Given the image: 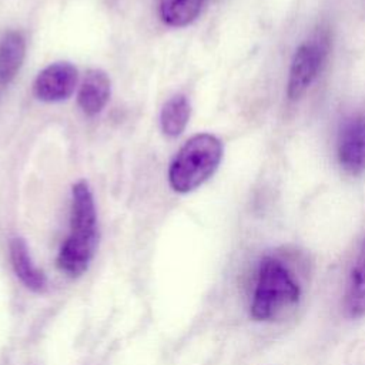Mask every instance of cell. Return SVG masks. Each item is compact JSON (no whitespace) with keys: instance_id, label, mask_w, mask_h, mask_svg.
<instances>
[{"instance_id":"1","label":"cell","mask_w":365,"mask_h":365,"mask_svg":"<svg viewBox=\"0 0 365 365\" xmlns=\"http://www.w3.org/2000/svg\"><path fill=\"white\" fill-rule=\"evenodd\" d=\"M97 241V212L93 192L88 184L80 180L71 191L70 234L57 255L58 269L71 278L83 275L94 257Z\"/></svg>"},{"instance_id":"9","label":"cell","mask_w":365,"mask_h":365,"mask_svg":"<svg viewBox=\"0 0 365 365\" xmlns=\"http://www.w3.org/2000/svg\"><path fill=\"white\" fill-rule=\"evenodd\" d=\"M10 261L14 274L29 289L34 292H41L46 288V275L33 262L27 244L20 237H16L10 241Z\"/></svg>"},{"instance_id":"4","label":"cell","mask_w":365,"mask_h":365,"mask_svg":"<svg viewBox=\"0 0 365 365\" xmlns=\"http://www.w3.org/2000/svg\"><path fill=\"white\" fill-rule=\"evenodd\" d=\"M325 56L327 41L322 37L305 41L297 48L289 66L287 81V96L289 100L295 101L307 93L317 78Z\"/></svg>"},{"instance_id":"2","label":"cell","mask_w":365,"mask_h":365,"mask_svg":"<svg viewBox=\"0 0 365 365\" xmlns=\"http://www.w3.org/2000/svg\"><path fill=\"white\" fill-rule=\"evenodd\" d=\"M301 285L291 267L278 255H265L257 269L250 315L254 321H274L294 308Z\"/></svg>"},{"instance_id":"8","label":"cell","mask_w":365,"mask_h":365,"mask_svg":"<svg viewBox=\"0 0 365 365\" xmlns=\"http://www.w3.org/2000/svg\"><path fill=\"white\" fill-rule=\"evenodd\" d=\"M344 311L349 318H361L365 315V237L348 275Z\"/></svg>"},{"instance_id":"10","label":"cell","mask_w":365,"mask_h":365,"mask_svg":"<svg viewBox=\"0 0 365 365\" xmlns=\"http://www.w3.org/2000/svg\"><path fill=\"white\" fill-rule=\"evenodd\" d=\"M26 56L24 36L11 30L0 38V83H10L19 73Z\"/></svg>"},{"instance_id":"12","label":"cell","mask_w":365,"mask_h":365,"mask_svg":"<svg viewBox=\"0 0 365 365\" xmlns=\"http://www.w3.org/2000/svg\"><path fill=\"white\" fill-rule=\"evenodd\" d=\"M202 3L204 0H160V14L165 24L184 27L197 19Z\"/></svg>"},{"instance_id":"5","label":"cell","mask_w":365,"mask_h":365,"mask_svg":"<svg viewBox=\"0 0 365 365\" xmlns=\"http://www.w3.org/2000/svg\"><path fill=\"white\" fill-rule=\"evenodd\" d=\"M336 158L346 174L361 175L365 173V114H352L341 124Z\"/></svg>"},{"instance_id":"6","label":"cell","mask_w":365,"mask_h":365,"mask_svg":"<svg viewBox=\"0 0 365 365\" xmlns=\"http://www.w3.org/2000/svg\"><path fill=\"white\" fill-rule=\"evenodd\" d=\"M77 68L68 61H57L43 68L34 80V96L46 103H57L68 98L76 86Z\"/></svg>"},{"instance_id":"3","label":"cell","mask_w":365,"mask_h":365,"mask_svg":"<svg viewBox=\"0 0 365 365\" xmlns=\"http://www.w3.org/2000/svg\"><path fill=\"white\" fill-rule=\"evenodd\" d=\"M222 158L221 141L208 133L192 135L174 157L168 181L174 191L190 192L204 184L218 168Z\"/></svg>"},{"instance_id":"11","label":"cell","mask_w":365,"mask_h":365,"mask_svg":"<svg viewBox=\"0 0 365 365\" xmlns=\"http://www.w3.org/2000/svg\"><path fill=\"white\" fill-rule=\"evenodd\" d=\"M190 113L191 107L185 96L178 94L171 97L164 104L160 114V124L163 133L168 137L180 135L190 120Z\"/></svg>"},{"instance_id":"7","label":"cell","mask_w":365,"mask_h":365,"mask_svg":"<svg viewBox=\"0 0 365 365\" xmlns=\"http://www.w3.org/2000/svg\"><path fill=\"white\" fill-rule=\"evenodd\" d=\"M110 90L111 83L106 71L100 68L88 70L78 90V107L86 115L98 114L110 98Z\"/></svg>"}]
</instances>
